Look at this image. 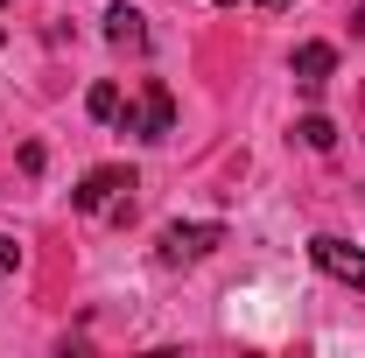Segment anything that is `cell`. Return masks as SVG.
Segmentation results:
<instances>
[{
    "label": "cell",
    "instance_id": "obj_1",
    "mask_svg": "<svg viewBox=\"0 0 365 358\" xmlns=\"http://www.w3.org/2000/svg\"><path fill=\"white\" fill-rule=\"evenodd\" d=\"M134 169H91L78 190H71V204L85 211V218H106V225H127L134 218Z\"/></svg>",
    "mask_w": 365,
    "mask_h": 358
},
{
    "label": "cell",
    "instance_id": "obj_2",
    "mask_svg": "<svg viewBox=\"0 0 365 358\" xmlns=\"http://www.w3.org/2000/svg\"><path fill=\"white\" fill-rule=\"evenodd\" d=\"M120 134H140V140H169L176 134V98L162 78H148V85L120 106Z\"/></svg>",
    "mask_w": 365,
    "mask_h": 358
},
{
    "label": "cell",
    "instance_id": "obj_3",
    "mask_svg": "<svg viewBox=\"0 0 365 358\" xmlns=\"http://www.w3.org/2000/svg\"><path fill=\"white\" fill-rule=\"evenodd\" d=\"M162 267H190V260H204V253H218L225 246V225H162Z\"/></svg>",
    "mask_w": 365,
    "mask_h": 358
},
{
    "label": "cell",
    "instance_id": "obj_4",
    "mask_svg": "<svg viewBox=\"0 0 365 358\" xmlns=\"http://www.w3.org/2000/svg\"><path fill=\"white\" fill-rule=\"evenodd\" d=\"M309 260H317L330 281H344V288H365V253L351 239H337V232H317L309 239Z\"/></svg>",
    "mask_w": 365,
    "mask_h": 358
},
{
    "label": "cell",
    "instance_id": "obj_5",
    "mask_svg": "<svg viewBox=\"0 0 365 358\" xmlns=\"http://www.w3.org/2000/svg\"><path fill=\"white\" fill-rule=\"evenodd\" d=\"M106 43L113 49H148V14H140V7H127V0H120V7H106Z\"/></svg>",
    "mask_w": 365,
    "mask_h": 358
},
{
    "label": "cell",
    "instance_id": "obj_6",
    "mask_svg": "<svg viewBox=\"0 0 365 358\" xmlns=\"http://www.w3.org/2000/svg\"><path fill=\"white\" fill-rule=\"evenodd\" d=\"M330 71H337V49H330V43H302V49H295V85L309 91V98L330 85Z\"/></svg>",
    "mask_w": 365,
    "mask_h": 358
},
{
    "label": "cell",
    "instance_id": "obj_7",
    "mask_svg": "<svg viewBox=\"0 0 365 358\" xmlns=\"http://www.w3.org/2000/svg\"><path fill=\"white\" fill-rule=\"evenodd\" d=\"M295 134H302V148H317V155H330V148H337V127H330L323 113H309V120H302Z\"/></svg>",
    "mask_w": 365,
    "mask_h": 358
},
{
    "label": "cell",
    "instance_id": "obj_8",
    "mask_svg": "<svg viewBox=\"0 0 365 358\" xmlns=\"http://www.w3.org/2000/svg\"><path fill=\"white\" fill-rule=\"evenodd\" d=\"M91 120H120V85H91Z\"/></svg>",
    "mask_w": 365,
    "mask_h": 358
},
{
    "label": "cell",
    "instance_id": "obj_9",
    "mask_svg": "<svg viewBox=\"0 0 365 358\" xmlns=\"http://www.w3.org/2000/svg\"><path fill=\"white\" fill-rule=\"evenodd\" d=\"M351 29H359V36H365V7H359V21H351Z\"/></svg>",
    "mask_w": 365,
    "mask_h": 358
},
{
    "label": "cell",
    "instance_id": "obj_10",
    "mask_svg": "<svg viewBox=\"0 0 365 358\" xmlns=\"http://www.w3.org/2000/svg\"><path fill=\"white\" fill-rule=\"evenodd\" d=\"M260 7H288V0H260Z\"/></svg>",
    "mask_w": 365,
    "mask_h": 358
},
{
    "label": "cell",
    "instance_id": "obj_11",
    "mask_svg": "<svg viewBox=\"0 0 365 358\" xmlns=\"http://www.w3.org/2000/svg\"><path fill=\"white\" fill-rule=\"evenodd\" d=\"M0 7H7V0H0Z\"/></svg>",
    "mask_w": 365,
    "mask_h": 358
}]
</instances>
